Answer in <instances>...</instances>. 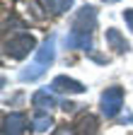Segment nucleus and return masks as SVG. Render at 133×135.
Segmentation results:
<instances>
[{"instance_id":"nucleus-1","label":"nucleus","mask_w":133,"mask_h":135,"mask_svg":"<svg viewBox=\"0 0 133 135\" xmlns=\"http://www.w3.org/2000/svg\"><path fill=\"white\" fill-rule=\"evenodd\" d=\"M3 51H5V56H10L15 60H22L31 51H36V39L31 34H20V36H12L10 41H5Z\"/></svg>"},{"instance_id":"nucleus-2","label":"nucleus","mask_w":133,"mask_h":135,"mask_svg":"<svg viewBox=\"0 0 133 135\" xmlns=\"http://www.w3.org/2000/svg\"><path fill=\"white\" fill-rule=\"evenodd\" d=\"M102 113L107 118H116L119 111L123 109V89L121 87H107L102 92Z\"/></svg>"},{"instance_id":"nucleus-3","label":"nucleus","mask_w":133,"mask_h":135,"mask_svg":"<svg viewBox=\"0 0 133 135\" xmlns=\"http://www.w3.org/2000/svg\"><path fill=\"white\" fill-rule=\"evenodd\" d=\"M97 27V10L92 5L80 7L75 20H73V31H82V34H92V29Z\"/></svg>"},{"instance_id":"nucleus-4","label":"nucleus","mask_w":133,"mask_h":135,"mask_svg":"<svg viewBox=\"0 0 133 135\" xmlns=\"http://www.w3.org/2000/svg\"><path fill=\"white\" fill-rule=\"evenodd\" d=\"M27 130V116L15 111L3 118V135H24Z\"/></svg>"},{"instance_id":"nucleus-5","label":"nucleus","mask_w":133,"mask_h":135,"mask_svg":"<svg viewBox=\"0 0 133 135\" xmlns=\"http://www.w3.org/2000/svg\"><path fill=\"white\" fill-rule=\"evenodd\" d=\"M51 89L53 92H63V94H82L85 92V84L73 80V77H68V75H58L51 82Z\"/></svg>"},{"instance_id":"nucleus-6","label":"nucleus","mask_w":133,"mask_h":135,"mask_svg":"<svg viewBox=\"0 0 133 135\" xmlns=\"http://www.w3.org/2000/svg\"><path fill=\"white\" fill-rule=\"evenodd\" d=\"M65 48L70 51H90L92 48V34H82V31H70L63 39Z\"/></svg>"},{"instance_id":"nucleus-7","label":"nucleus","mask_w":133,"mask_h":135,"mask_svg":"<svg viewBox=\"0 0 133 135\" xmlns=\"http://www.w3.org/2000/svg\"><path fill=\"white\" fill-rule=\"evenodd\" d=\"M53 44H56V39L48 36V39H44V44L36 48V60H34V63H36L39 68H44V70H46V68L53 63V58H56V48H53Z\"/></svg>"},{"instance_id":"nucleus-8","label":"nucleus","mask_w":133,"mask_h":135,"mask_svg":"<svg viewBox=\"0 0 133 135\" xmlns=\"http://www.w3.org/2000/svg\"><path fill=\"white\" fill-rule=\"evenodd\" d=\"M104 41H107V46H109V48H114V51H116V53H126V51L131 48V46H128V41L121 36V31H119V29H114V27H109V29H107Z\"/></svg>"},{"instance_id":"nucleus-9","label":"nucleus","mask_w":133,"mask_h":135,"mask_svg":"<svg viewBox=\"0 0 133 135\" xmlns=\"http://www.w3.org/2000/svg\"><path fill=\"white\" fill-rule=\"evenodd\" d=\"M97 130H99V123H97V118L92 113H82L77 118V123H75L77 135H97Z\"/></svg>"},{"instance_id":"nucleus-10","label":"nucleus","mask_w":133,"mask_h":135,"mask_svg":"<svg viewBox=\"0 0 133 135\" xmlns=\"http://www.w3.org/2000/svg\"><path fill=\"white\" fill-rule=\"evenodd\" d=\"M31 104H34L39 111H48V109L56 106V97H53V92H48V89H36L34 97H31Z\"/></svg>"},{"instance_id":"nucleus-11","label":"nucleus","mask_w":133,"mask_h":135,"mask_svg":"<svg viewBox=\"0 0 133 135\" xmlns=\"http://www.w3.org/2000/svg\"><path fill=\"white\" fill-rule=\"evenodd\" d=\"M51 128H53V118L48 113H36L34 116V121H31V130L34 133H48Z\"/></svg>"},{"instance_id":"nucleus-12","label":"nucleus","mask_w":133,"mask_h":135,"mask_svg":"<svg viewBox=\"0 0 133 135\" xmlns=\"http://www.w3.org/2000/svg\"><path fill=\"white\" fill-rule=\"evenodd\" d=\"M73 3H75V0H46V7L51 10L53 15H63Z\"/></svg>"},{"instance_id":"nucleus-13","label":"nucleus","mask_w":133,"mask_h":135,"mask_svg":"<svg viewBox=\"0 0 133 135\" xmlns=\"http://www.w3.org/2000/svg\"><path fill=\"white\" fill-rule=\"evenodd\" d=\"M27 7H29V12H31V15H34V20H39V22L46 17V12L41 10V5L36 3V0H27Z\"/></svg>"},{"instance_id":"nucleus-14","label":"nucleus","mask_w":133,"mask_h":135,"mask_svg":"<svg viewBox=\"0 0 133 135\" xmlns=\"http://www.w3.org/2000/svg\"><path fill=\"white\" fill-rule=\"evenodd\" d=\"M123 22H126V27L133 31V7H131V10H123Z\"/></svg>"},{"instance_id":"nucleus-15","label":"nucleus","mask_w":133,"mask_h":135,"mask_svg":"<svg viewBox=\"0 0 133 135\" xmlns=\"http://www.w3.org/2000/svg\"><path fill=\"white\" fill-rule=\"evenodd\" d=\"M61 106H63V111H75V106H77V104H73V101H63Z\"/></svg>"},{"instance_id":"nucleus-16","label":"nucleus","mask_w":133,"mask_h":135,"mask_svg":"<svg viewBox=\"0 0 133 135\" xmlns=\"http://www.w3.org/2000/svg\"><path fill=\"white\" fill-rule=\"evenodd\" d=\"M126 121H128V123H133V113H131V111H126V113L121 116V123H126Z\"/></svg>"},{"instance_id":"nucleus-17","label":"nucleus","mask_w":133,"mask_h":135,"mask_svg":"<svg viewBox=\"0 0 133 135\" xmlns=\"http://www.w3.org/2000/svg\"><path fill=\"white\" fill-rule=\"evenodd\" d=\"M53 135H70V130H68V128H58Z\"/></svg>"},{"instance_id":"nucleus-18","label":"nucleus","mask_w":133,"mask_h":135,"mask_svg":"<svg viewBox=\"0 0 133 135\" xmlns=\"http://www.w3.org/2000/svg\"><path fill=\"white\" fill-rule=\"evenodd\" d=\"M104 3H119V0H104Z\"/></svg>"}]
</instances>
